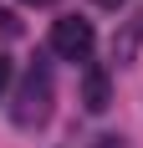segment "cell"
I'll return each instance as SVG.
<instances>
[{
	"instance_id": "6da1fadb",
	"label": "cell",
	"mask_w": 143,
	"mask_h": 148,
	"mask_svg": "<svg viewBox=\"0 0 143 148\" xmlns=\"http://www.w3.org/2000/svg\"><path fill=\"white\" fill-rule=\"evenodd\" d=\"M51 102H56V82L46 66H31L15 87V102H10V123L15 128H41L51 118Z\"/></svg>"
},
{
	"instance_id": "7a4b0ae2",
	"label": "cell",
	"mask_w": 143,
	"mask_h": 148,
	"mask_svg": "<svg viewBox=\"0 0 143 148\" xmlns=\"http://www.w3.org/2000/svg\"><path fill=\"white\" fill-rule=\"evenodd\" d=\"M92 46H97V31H92V21H82V15H61L56 26H51V51H56L61 61H87Z\"/></svg>"
},
{
	"instance_id": "3957f363",
	"label": "cell",
	"mask_w": 143,
	"mask_h": 148,
	"mask_svg": "<svg viewBox=\"0 0 143 148\" xmlns=\"http://www.w3.org/2000/svg\"><path fill=\"white\" fill-rule=\"evenodd\" d=\"M107 102H113L107 72H102V66H87V77H82V107L87 112H107Z\"/></svg>"
},
{
	"instance_id": "277c9868",
	"label": "cell",
	"mask_w": 143,
	"mask_h": 148,
	"mask_svg": "<svg viewBox=\"0 0 143 148\" xmlns=\"http://www.w3.org/2000/svg\"><path fill=\"white\" fill-rule=\"evenodd\" d=\"M0 36H21V21H15V10H5V5H0Z\"/></svg>"
},
{
	"instance_id": "5b68a950",
	"label": "cell",
	"mask_w": 143,
	"mask_h": 148,
	"mask_svg": "<svg viewBox=\"0 0 143 148\" xmlns=\"http://www.w3.org/2000/svg\"><path fill=\"white\" fill-rule=\"evenodd\" d=\"M10 77H15L10 72V56H0V97H5V87H10Z\"/></svg>"
},
{
	"instance_id": "8992f818",
	"label": "cell",
	"mask_w": 143,
	"mask_h": 148,
	"mask_svg": "<svg viewBox=\"0 0 143 148\" xmlns=\"http://www.w3.org/2000/svg\"><path fill=\"white\" fill-rule=\"evenodd\" d=\"M92 5H102V10H123V0H92Z\"/></svg>"
},
{
	"instance_id": "52a82bcc",
	"label": "cell",
	"mask_w": 143,
	"mask_h": 148,
	"mask_svg": "<svg viewBox=\"0 0 143 148\" xmlns=\"http://www.w3.org/2000/svg\"><path fill=\"white\" fill-rule=\"evenodd\" d=\"M113 143H118V138H97V148H113Z\"/></svg>"
},
{
	"instance_id": "ba28073f",
	"label": "cell",
	"mask_w": 143,
	"mask_h": 148,
	"mask_svg": "<svg viewBox=\"0 0 143 148\" xmlns=\"http://www.w3.org/2000/svg\"><path fill=\"white\" fill-rule=\"evenodd\" d=\"M26 5H56V0H26Z\"/></svg>"
}]
</instances>
